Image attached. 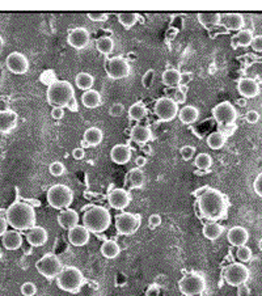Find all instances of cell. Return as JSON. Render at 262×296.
Wrapping results in <instances>:
<instances>
[{
    "instance_id": "27",
    "label": "cell",
    "mask_w": 262,
    "mask_h": 296,
    "mask_svg": "<svg viewBox=\"0 0 262 296\" xmlns=\"http://www.w3.org/2000/svg\"><path fill=\"white\" fill-rule=\"evenodd\" d=\"M198 22L205 28H211V26H218L222 22V15L218 12H202L197 16Z\"/></svg>"
},
{
    "instance_id": "4",
    "label": "cell",
    "mask_w": 262,
    "mask_h": 296,
    "mask_svg": "<svg viewBox=\"0 0 262 296\" xmlns=\"http://www.w3.org/2000/svg\"><path fill=\"white\" fill-rule=\"evenodd\" d=\"M75 99V91L70 82L56 80L48 88V102L54 107H67Z\"/></svg>"
},
{
    "instance_id": "55",
    "label": "cell",
    "mask_w": 262,
    "mask_h": 296,
    "mask_svg": "<svg viewBox=\"0 0 262 296\" xmlns=\"http://www.w3.org/2000/svg\"><path fill=\"white\" fill-rule=\"evenodd\" d=\"M251 295V289L247 285H241L237 287V296H249Z\"/></svg>"
},
{
    "instance_id": "5",
    "label": "cell",
    "mask_w": 262,
    "mask_h": 296,
    "mask_svg": "<svg viewBox=\"0 0 262 296\" xmlns=\"http://www.w3.org/2000/svg\"><path fill=\"white\" fill-rule=\"evenodd\" d=\"M56 285L62 291L70 294H76L80 291L84 285V275L75 266L63 267L60 274L56 277Z\"/></svg>"
},
{
    "instance_id": "36",
    "label": "cell",
    "mask_w": 262,
    "mask_h": 296,
    "mask_svg": "<svg viewBox=\"0 0 262 296\" xmlns=\"http://www.w3.org/2000/svg\"><path fill=\"white\" fill-rule=\"evenodd\" d=\"M225 142H227V137L224 134H222L220 131H215V133H211L209 137H207V146L211 148V149H220V148L224 147Z\"/></svg>"
},
{
    "instance_id": "21",
    "label": "cell",
    "mask_w": 262,
    "mask_h": 296,
    "mask_svg": "<svg viewBox=\"0 0 262 296\" xmlns=\"http://www.w3.org/2000/svg\"><path fill=\"white\" fill-rule=\"evenodd\" d=\"M49 240V233L44 227L36 226L26 233V241L32 247H44Z\"/></svg>"
},
{
    "instance_id": "42",
    "label": "cell",
    "mask_w": 262,
    "mask_h": 296,
    "mask_svg": "<svg viewBox=\"0 0 262 296\" xmlns=\"http://www.w3.org/2000/svg\"><path fill=\"white\" fill-rule=\"evenodd\" d=\"M252 255H253L252 249L249 248V247H247V245H243V247H239V248H237L236 257L241 263L249 262L252 259Z\"/></svg>"
},
{
    "instance_id": "24",
    "label": "cell",
    "mask_w": 262,
    "mask_h": 296,
    "mask_svg": "<svg viewBox=\"0 0 262 296\" xmlns=\"http://www.w3.org/2000/svg\"><path fill=\"white\" fill-rule=\"evenodd\" d=\"M130 135H131V139H133L135 143H138V145L141 146V147L144 145H147L148 142L152 139L151 129L148 126H144V125H137V126H134L133 129H131Z\"/></svg>"
},
{
    "instance_id": "29",
    "label": "cell",
    "mask_w": 262,
    "mask_h": 296,
    "mask_svg": "<svg viewBox=\"0 0 262 296\" xmlns=\"http://www.w3.org/2000/svg\"><path fill=\"white\" fill-rule=\"evenodd\" d=\"M223 231H224V228H223L222 224H219V223L216 222L207 223V224H205L202 228L203 236L206 237L207 240H211V241L218 240L219 237L223 235Z\"/></svg>"
},
{
    "instance_id": "61",
    "label": "cell",
    "mask_w": 262,
    "mask_h": 296,
    "mask_svg": "<svg viewBox=\"0 0 262 296\" xmlns=\"http://www.w3.org/2000/svg\"><path fill=\"white\" fill-rule=\"evenodd\" d=\"M142 149H144V152H146V153H151V147H150V146H142Z\"/></svg>"
},
{
    "instance_id": "39",
    "label": "cell",
    "mask_w": 262,
    "mask_h": 296,
    "mask_svg": "<svg viewBox=\"0 0 262 296\" xmlns=\"http://www.w3.org/2000/svg\"><path fill=\"white\" fill-rule=\"evenodd\" d=\"M96 49L104 55H109L114 50V41L110 37H100L96 40Z\"/></svg>"
},
{
    "instance_id": "25",
    "label": "cell",
    "mask_w": 262,
    "mask_h": 296,
    "mask_svg": "<svg viewBox=\"0 0 262 296\" xmlns=\"http://www.w3.org/2000/svg\"><path fill=\"white\" fill-rule=\"evenodd\" d=\"M3 247L7 250H17L21 248L22 245V236L17 231H7L1 237Z\"/></svg>"
},
{
    "instance_id": "32",
    "label": "cell",
    "mask_w": 262,
    "mask_h": 296,
    "mask_svg": "<svg viewBox=\"0 0 262 296\" xmlns=\"http://www.w3.org/2000/svg\"><path fill=\"white\" fill-rule=\"evenodd\" d=\"M144 181H146V176H144L141 168H133V169L129 170V174H127V185H129L131 189H141L142 186L144 185Z\"/></svg>"
},
{
    "instance_id": "6",
    "label": "cell",
    "mask_w": 262,
    "mask_h": 296,
    "mask_svg": "<svg viewBox=\"0 0 262 296\" xmlns=\"http://www.w3.org/2000/svg\"><path fill=\"white\" fill-rule=\"evenodd\" d=\"M48 203L56 210H66L74 202V193L67 185L56 184L48 190L46 194Z\"/></svg>"
},
{
    "instance_id": "12",
    "label": "cell",
    "mask_w": 262,
    "mask_h": 296,
    "mask_svg": "<svg viewBox=\"0 0 262 296\" xmlns=\"http://www.w3.org/2000/svg\"><path fill=\"white\" fill-rule=\"evenodd\" d=\"M212 115L219 126H229L236 122L237 110L228 101H223L212 109Z\"/></svg>"
},
{
    "instance_id": "2",
    "label": "cell",
    "mask_w": 262,
    "mask_h": 296,
    "mask_svg": "<svg viewBox=\"0 0 262 296\" xmlns=\"http://www.w3.org/2000/svg\"><path fill=\"white\" fill-rule=\"evenodd\" d=\"M7 222L15 231H29L36 227V211L25 202H15L7 210Z\"/></svg>"
},
{
    "instance_id": "41",
    "label": "cell",
    "mask_w": 262,
    "mask_h": 296,
    "mask_svg": "<svg viewBox=\"0 0 262 296\" xmlns=\"http://www.w3.org/2000/svg\"><path fill=\"white\" fill-rule=\"evenodd\" d=\"M194 165L201 170L210 169L212 165V157L209 153H198L194 159Z\"/></svg>"
},
{
    "instance_id": "20",
    "label": "cell",
    "mask_w": 262,
    "mask_h": 296,
    "mask_svg": "<svg viewBox=\"0 0 262 296\" xmlns=\"http://www.w3.org/2000/svg\"><path fill=\"white\" fill-rule=\"evenodd\" d=\"M133 156V149L126 145H115L111 148L110 159L118 165H125L131 160Z\"/></svg>"
},
{
    "instance_id": "11",
    "label": "cell",
    "mask_w": 262,
    "mask_h": 296,
    "mask_svg": "<svg viewBox=\"0 0 262 296\" xmlns=\"http://www.w3.org/2000/svg\"><path fill=\"white\" fill-rule=\"evenodd\" d=\"M155 114L161 122H170L178 115V105L172 97H160L155 102Z\"/></svg>"
},
{
    "instance_id": "45",
    "label": "cell",
    "mask_w": 262,
    "mask_h": 296,
    "mask_svg": "<svg viewBox=\"0 0 262 296\" xmlns=\"http://www.w3.org/2000/svg\"><path fill=\"white\" fill-rule=\"evenodd\" d=\"M180 151H181L182 159L189 161V160L193 159V156L196 153V147H193V146H184Z\"/></svg>"
},
{
    "instance_id": "48",
    "label": "cell",
    "mask_w": 262,
    "mask_h": 296,
    "mask_svg": "<svg viewBox=\"0 0 262 296\" xmlns=\"http://www.w3.org/2000/svg\"><path fill=\"white\" fill-rule=\"evenodd\" d=\"M253 189H255L256 194L262 198V172L257 174V177L255 178V182H253Z\"/></svg>"
},
{
    "instance_id": "3",
    "label": "cell",
    "mask_w": 262,
    "mask_h": 296,
    "mask_svg": "<svg viewBox=\"0 0 262 296\" xmlns=\"http://www.w3.org/2000/svg\"><path fill=\"white\" fill-rule=\"evenodd\" d=\"M111 215L103 206H93L83 215V226L91 233H103L110 227Z\"/></svg>"
},
{
    "instance_id": "34",
    "label": "cell",
    "mask_w": 262,
    "mask_h": 296,
    "mask_svg": "<svg viewBox=\"0 0 262 296\" xmlns=\"http://www.w3.org/2000/svg\"><path fill=\"white\" fill-rule=\"evenodd\" d=\"M121 253V248L117 241L114 240H105L101 245V254L107 259L117 258Z\"/></svg>"
},
{
    "instance_id": "58",
    "label": "cell",
    "mask_w": 262,
    "mask_h": 296,
    "mask_svg": "<svg viewBox=\"0 0 262 296\" xmlns=\"http://www.w3.org/2000/svg\"><path fill=\"white\" fill-rule=\"evenodd\" d=\"M147 296H157L159 295V289H157V286H150V289L147 290Z\"/></svg>"
},
{
    "instance_id": "19",
    "label": "cell",
    "mask_w": 262,
    "mask_h": 296,
    "mask_svg": "<svg viewBox=\"0 0 262 296\" xmlns=\"http://www.w3.org/2000/svg\"><path fill=\"white\" fill-rule=\"evenodd\" d=\"M227 240H228L229 244L239 248V247L247 245L248 240H249V232L247 231V228H244L241 226L232 227L227 232Z\"/></svg>"
},
{
    "instance_id": "14",
    "label": "cell",
    "mask_w": 262,
    "mask_h": 296,
    "mask_svg": "<svg viewBox=\"0 0 262 296\" xmlns=\"http://www.w3.org/2000/svg\"><path fill=\"white\" fill-rule=\"evenodd\" d=\"M5 64L8 70L15 75H24L29 71V60L21 52H11L5 59Z\"/></svg>"
},
{
    "instance_id": "54",
    "label": "cell",
    "mask_w": 262,
    "mask_h": 296,
    "mask_svg": "<svg viewBox=\"0 0 262 296\" xmlns=\"http://www.w3.org/2000/svg\"><path fill=\"white\" fill-rule=\"evenodd\" d=\"M52 119H56V121H59L64 117V109L63 107H54L52 110Z\"/></svg>"
},
{
    "instance_id": "8",
    "label": "cell",
    "mask_w": 262,
    "mask_h": 296,
    "mask_svg": "<svg viewBox=\"0 0 262 296\" xmlns=\"http://www.w3.org/2000/svg\"><path fill=\"white\" fill-rule=\"evenodd\" d=\"M36 269L42 277L48 278V279H52L56 278L60 274V271L63 270L62 261L58 258V255L49 253L45 254L42 258H40L36 263Z\"/></svg>"
},
{
    "instance_id": "38",
    "label": "cell",
    "mask_w": 262,
    "mask_h": 296,
    "mask_svg": "<svg viewBox=\"0 0 262 296\" xmlns=\"http://www.w3.org/2000/svg\"><path fill=\"white\" fill-rule=\"evenodd\" d=\"M147 115V106L143 102H135L129 109V117L133 121H142Z\"/></svg>"
},
{
    "instance_id": "64",
    "label": "cell",
    "mask_w": 262,
    "mask_h": 296,
    "mask_svg": "<svg viewBox=\"0 0 262 296\" xmlns=\"http://www.w3.org/2000/svg\"><path fill=\"white\" fill-rule=\"evenodd\" d=\"M0 255H1V253H0Z\"/></svg>"
},
{
    "instance_id": "33",
    "label": "cell",
    "mask_w": 262,
    "mask_h": 296,
    "mask_svg": "<svg viewBox=\"0 0 262 296\" xmlns=\"http://www.w3.org/2000/svg\"><path fill=\"white\" fill-rule=\"evenodd\" d=\"M103 131L99 127H89L84 133V145L89 147H96L103 142Z\"/></svg>"
},
{
    "instance_id": "40",
    "label": "cell",
    "mask_w": 262,
    "mask_h": 296,
    "mask_svg": "<svg viewBox=\"0 0 262 296\" xmlns=\"http://www.w3.org/2000/svg\"><path fill=\"white\" fill-rule=\"evenodd\" d=\"M253 38H255V36L252 33V30L241 29L240 32L236 34V37H233V40L236 41L237 48H239V46H240V48H247V46H251Z\"/></svg>"
},
{
    "instance_id": "30",
    "label": "cell",
    "mask_w": 262,
    "mask_h": 296,
    "mask_svg": "<svg viewBox=\"0 0 262 296\" xmlns=\"http://www.w3.org/2000/svg\"><path fill=\"white\" fill-rule=\"evenodd\" d=\"M81 102H83V105H84L85 107H88V109L99 107L101 105V102H103L100 92H97L96 89H89V91L83 93Z\"/></svg>"
},
{
    "instance_id": "57",
    "label": "cell",
    "mask_w": 262,
    "mask_h": 296,
    "mask_svg": "<svg viewBox=\"0 0 262 296\" xmlns=\"http://www.w3.org/2000/svg\"><path fill=\"white\" fill-rule=\"evenodd\" d=\"M7 227H8L7 219L3 218V216L0 215V237H3L4 233L7 232Z\"/></svg>"
},
{
    "instance_id": "15",
    "label": "cell",
    "mask_w": 262,
    "mask_h": 296,
    "mask_svg": "<svg viewBox=\"0 0 262 296\" xmlns=\"http://www.w3.org/2000/svg\"><path fill=\"white\" fill-rule=\"evenodd\" d=\"M67 41L71 48L76 49V50H83L91 42V34L85 28H76V29L71 30L67 37Z\"/></svg>"
},
{
    "instance_id": "9",
    "label": "cell",
    "mask_w": 262,
    "mask_h": 296,
    "mask_svg": "<svg viewBox=\"0 0 262 296\" xmlns=\"http://www.w3.org/2000/svg\"><path fill=\"white\" fill-rule=\"evenodd\" d=\"M223 275H224V281L227 285L232 286V287H239V286L247 283L251 277V271L244 263L235 262L225 267Z\"/></svg>"
},
{
    "instance_id": "52",
    "label": "cell",
    "mask_w": 262,
    "mask_h": 296,
    "mask_svg": "<svg viewBox=\"0 0 262 296\" xmlns=\"http://www.w3.org/2000/svg\"><path fill=\"white\" fill-rule=\"evenodd\" d=\"M172 99H173L174 100V102H176V104H184L185 101H186V93L185 92H182L181 89H176V91H174V95H173V97H172Z\"/></svg>"
},
{
    "instance_id": "46",
    "label": "cell",
    "mask_w": 262,
    "mask_h": 296,
    "mask_svg": "<svg viewBox=\"0 0 262 296\" xmlns=\"http://www.w3.org/2000/svg\"><path fill=\"white\" fill-rule=\"evenodd\" d=\"M91 21H105L107 19V13H103V12H89L87 15Z\"/></svg>"
},
{
    "instance_id": "16",
    "label": "cell",
    "mask_w": 262,
    "mask_h": 296,
    "mask_svg": "<svg viewBox=\"0 0 262 296\" xmlns=\"http://www.w3.org/2000/svg\"><path fill=\"white\" fill-rule=\"evenodd\" d=\"M107 202L114 210H125L131 202V196L126 189H113L107 196Z\"/></svg>"
},
{
    "instance_id": "31",
    "label": "cell",
    "mask_w": 262,
    "mask_h": 296,
    "mask_svg": "<svg viewBox=\"0 0 262 296\" xmlns=\"http://www.w3.org/2000/svg\"><path fill=\"white\" fill-rule=\"evenodd\" d=\"M182 75L180 71L174 70V68H168L162 72L161 75V82L162 84L166 87H180L181 84Z\"/></svg>"
},
{
    "instance_id": "17",
    "label": "cell",
    "mask_w": 262,
    "mask_h": 296,
    "mask_svg": "<svg viewBox=\"0 0 262 296\" xmlns=\"http://www.w3.org/2000/svg\"><path fill=\"white\" fill-rule=\"evenodd\" d=\"M237 91L245 100L247 99H255L260 95V85L255 79L241 78L237 82Z\"/></svg>"
},
{
    "instance_id": "35",
    "label": "cell",
    "mask_w": 262,
    "mask_h": 296,
    "mask_svg": "<svg viewBox=\"0 0 262 296\" xmlns=\"http://www.w3.org/2000/svg\"><path fill=\"white\" fill-rule=\"evenodd\" d=\"M75 83H76L79 89L87 92L89 89H92L93 84H95V78L91 74H88V72H80V74L76 75Z\"/></svg>"
},
{
    "instance_id": "63",
    "label": "cell",
    "mask_w": 262,
    "mask_h": 296,
    "mask_svg": "<svg viewBox=\"0 0 262 296\" xmlns=\"http://www.w3.org/2000/svg\"><path fill=\"white\" fill-rule=\"evenodd\" d=\"M259 248H260V250H261V252H262V239L259 241Z\"/></svg>"
},
{
    "instance_id": "60",
    "label": "cell",
    "mask_w": 262,
    "mask_h": 296,
    "mask_svg": "<svg viewBox=\"0 0 262 296\" xmlns=\"http://www.w3.org/2000/svg\"><path fill=\"white\" fill-rule=\"evenodd\" d=\"M67 107H68V110H71V111H78L79 106H78V102H76V99H74V100L71 101Z\"/></svg>"
},
{
    "instance_id": "23",
    "label": "cell",
    "mask_w": 262,
    "mask_h": 296,
    "mask_svg": "<svg viewBox=\"0 0 262 296\" xmlns=\"http://www.w3.org/2000/svg\"><path fill=\"white\" fill-rule=\"evenodd\" d=\"M19 115L12 110H0V133H9L17 126Z\"/></svg>"
},
{
    "instance_id": "50",
    "label": "cell",
    "mask_w": 262,
    "mask_h": 296,
    "mask_svg": "<svg viewBox=\"0 0 262 296\" xmlns=\"http://www.w3.org/2000/svg\"><path fill=\"white\" fill-rule=\"evenodd\" d=\"M251 48L255 50L256 52H262V34L255 36L253 41L251 44Z\"/></svg>"
},
{
    "instance_id": "10",
    "label": "cell",
    "mask_w": 262,
    "mask_h": 296,
    "mask_svg": "<svg viewBox=\"0 0 262 296\" xmlns=\"http://www.w3.org/2000/svg\"><path fill=\"white\" fill-rule=\"evenodd\" d=\"M141 227V216L131 212H122L115 216V230L119 235L131 236Z\"/></svg>"
},
{
    "instance_id": "44",
    "label": "cell",
    "mask_w": 262,
    "mask_h": 296,
    "mask_svg": "<svg viewBox=\"0 0 262 296\" xmlns=\"http://www.w3.org/2000/svg\"><path fill=\"white\" fill-rule=\"evenodd\" d=\"M21 294L24 296H34L37 294V286L33 282H25L21 286Z\"/></svg>"
},
{
    "instance_id": "7",
    "label": "cell",
    "mask_w": 262,
    "mask_h": 296,
    "mask_svg": "<svg viewBox=\"0 0 262 296\" xmlns=\"http://www.w3.org/2000/svg\"><path fill=\"white\" fill-rule=\"evenodd\" d=\"M178 289L185 296H200L206 290V279L200 273H190L178 281Z\"/></svg>"
},
{
    "instance_id": "53",
    "label": "cell",
    "mask_w": 262,
    "mask_h": 296,
    "mask_svg": "<svg viewBox=\"0 0 262 296\" xmlns=\"http://www.w3.org/2000/svg\"><path fill=\"white\" fill-rule=\"evenodd\" d=\"M154 75H155V72H154L152 70L147 71V74L144 75V78L142 82H143V85L146 87V88H150V87H151L152 82H154Z\"/></svg>"
},
{
    "instance_id": "13",
    "label": "cell",
    "mask_w": 262,
    "mask_h": 296,
    "mask_svg": "<svg viewBox=\"0 0 262 296\" xmlns=\"http://www.w3.org/2000/svg\"><path fill=\"white\" fill-rule=\"evenodd\" d=\"M105 71H106L107 76L114 80L119 79H125L130 75V64L126 62L121 56H114L106 62L105 64Z\"/></svg>"
},
{
    "instance_id": "18",
    "label": "cell",
    "mask_w": 262,
    "mask_h": 296,
    "mask_svg": "<svg viewBox=\"0 0 262 296\" xmlns=\"http://www.w3.org/2000/svg\"><path fill=\"white\" fill-rule=\"evenodd\" d=\"M91 232L84 226H76L68 231V241L74 247H84L89 243Z\"/></svg>"
},
{
    "instance_id": "37",
    "label": "cell",
    "mask_w": 262,
    "mask_h": 296,
    "mask_svg": "<svg viewBox=\"0 0 262 296\" xmlns=\"http://www.w3.org/2000/svg\"><path fill=\"white\" fill-rule=\"evenodd\" d=\"M117 19L125 29H131L139 20V15L135 12H122L117 15Z\"/></svg>"
},
{
    "instance_id": "22",
    "label": "cell",
    "mask_w": 262,
    "mask_h": 296,
    "mask_svg": "<svg viewBox=\"0 0 262 296\" xmlns=\"http://www.w3.org/2000/svg\"><path fill=\"white\" fill-rule=\"evenodd\" d=\"M58 223L62 227L63 230L70 231L71 228H74L79 224V214L76 210L72 208H66L62 210L58 215Z\"/></svg>"
},
{
    "instance_id": "43",
    "label": "cell",
    "mask_w": 262,
    "mask_h": 296,
    "mask_svg": "<svg viewBox=\"0 0 262 296\" xmlns=\"http://www.w3.org/2000/svg\"><path fill=\"white\" fill-rule=\"evenodd\" d=\"M49 172H50L52 176H55V177H60V176H63L64 172H66V167H64V164L60 163V161H54V163L50 164Z\"/></svg>"
},
{
    "instance_id": "51",
    "label": "cell",
    "mask_w": 262,
    "mask_h": 296,
    "mask_svg": "<svg viewBox=\"0 0 262 296\" xmlns=\"http://www.w3.org/2000/svg\"><path fill=\"white\" fill-rule=\"evenodd\" d=\"M245 119H247L248 123H251V125H255L260 121V114L256 110H249L245 114Z\"/></svg>"
},
{
    "instance_id": "47",
    "label": "cell",
    "mask_w": 262,
    "mask_h": 296,
    "mask_svg": "<svg viewBox=\"0 0 262 296\" xmlns=\"http://www.w3.org/2000/svg\"><path fill=\"white\" fill-rule=\"evenodd\" d=\"M161 224V216L159 214H154L148 218V227L154 230V228H157V227Z\"/></svg>"
},
{
    "instance_id": "56",
    "label": "cell",
    "mask_w": 262,
    "mask_h": 296,
    "mask_svg": "<svg viewBox=\"0 0 262 296\" xmlns=\"http://www.w3.org/2000/svg\"><path fill=\"white\" fill-rule=\"evenodd\" d=\"M72 156H74L75 160H81L84 159L85 156V151L83 148H75L74 151H72Z\"/></svg>"
},
{
    "instance_id": "62",
    "label": "cell",
    "mask_w": 262,
    "mask_h": 296,
    "mask_svg": "<svg viewBox=\"0 0 262 296\" xmlns=\"http://www.w3.org/2000/svg\"><path fill=\"white\" fill-rule=\"evenodd\" d=\"M3 49H4V40H3V37L0 36V54L3 52Z\"/></svg>"
},
{
    "instance_id": "1",
    "label": "cell",
    "mask_w": 262,
    "mask_h": 296,
    "mask_svg": "<svg viewBox=\"0 0 262 296\" xmlns=\"http://www.w3.org/2000/svg\"><path fill=\"white\" fill-rule=\"evenodd\" d=\"M198 208L203 218L211 222H216L227 215L228 199L222 192L209 188L198 197Z\"/></svg>"
},
{
    "instance_id": "26",
    "label": "cell",
    "mask_w": 262,
    "mask_h": 296,
    "mask_svg": "<svg viewBox=\"0 0 262 296\" xmlns=\"http://www.w3.org/2000/svg\"><path fill=\"white\" fill-rule=\"evenodd\" d=\"M222 22L225 26V29L239 30V32L244 29V25H245L244 16L240 13H227V15L222 16Z\"/></svg>"
},
{
    "instance_id": "49",
    "label": "cell",
    "mask_w": 262,
    "mask_h": 296,
    "mask_svg": "<svg viewBox=\"0 0 262 296\" xmlns=\"http://www.w3.org/2000/svg\"><path fill=\"white\" fill-rule=\"evenodd\" d=\"M125 111V106L122 104H114L113 106L109 109V114L113 115V117H121Z\"/></svg>"
},
{
    "instance_id": "28",
    "label": "cell",
    "mask_w": 262,
    "mask_h": 296,
    "mask_svg": "<svg viewBox=\"0 0 262 296\" xmlns=\"http://www.w3.org/2000/svg\"><path fill=\"white\" fill-rule=\"evenodd\" d=\"M198 117H200V110L192 105L184 106L178 111V118L184 125H192V123L197 122Z\"/></svg>"
},
{
    "instance_id": "59",
    "label": "cell",
    "mask_w": 262,
    "mask_h": 296,
    "mask_svg": "<svg viewBox=\"0 0 262 296\" xmlns=\"http://www.w3.org/2000/svg\"><path fill=\"white\" fill-rule=\"evenodd\" d=\"M135 163H137V168L144 167L146 163H147V159L143 157V156H139V157H137V160H135Z\"/></svg>"
}]
</instances>
